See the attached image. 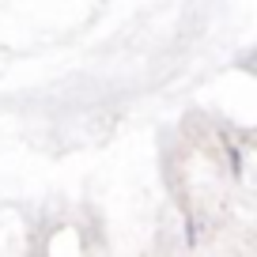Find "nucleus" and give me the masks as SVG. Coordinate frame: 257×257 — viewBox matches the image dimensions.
I'll return each mask as SVG.
<instances>
[]
</instances>
